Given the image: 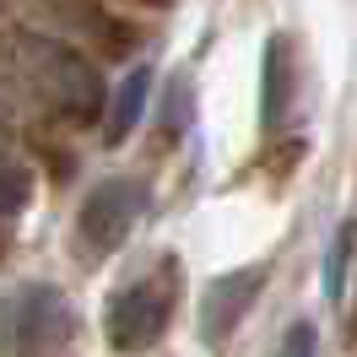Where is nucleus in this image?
I'll return each mask as SVG.
<instances>
[{"label": "nucleus", "mask_w": 357, "mask_h": 357, "mask_svg": "<svg viewBox=\"0 0 357 357\" xmlns=\"http://www.w3.org/2000/svg\"><path fill=\"white\" fill-rule=\"evenodd\" d=\"M76 335V314L54 287L33 282L0 314V352L6 357H60Z\"/></svg>", "instance_id": "obj_2"}, {"label": "nucleus", "mask_w": 357, "mask_h": 357, "mask_svg": "<svg viewBox=\"0 0 357 357\" xmlns=\"http://www.w3.org/2000/svg\"><path fill=\"white\" fill-rule=\"evenodd\" d=\"M190 109H195V87H190V76L178 70L174 82L162 87V114H157V125H162V135H168V141L190 130Z\"/></svg>", "instance_id": "obj_6"}, {"label": "nucleus", "mask_w": 357, "mask_h": 357, "mask_svg": "<svg viewBox=\"0 0 357 357\" xmlns=\"http://www.w3.org/2000/svg\"><path fill=\"white\" fill-rule=\"evenodd\" d=\"M314 347H319L314 325H309V319H298V325L282 335V352H276V357H314Z\"/></svg>", "instance_id": "obj_9"}, {"label": "nucleus", "mask_w": 357, "mask_h": 357, "mask_svg": "<svg viewBox=\"0 0 357 357\" xmlns=\"http://www.w3.org/2000/svg\"><path fill=\"white\" fill-rule=\"evenodd\" d=\"M146 211V184L141 178H103L82 201V217H76V233H82V249L87 255H114V249L130 238L135 217Z\"/></svg>", "instance_id": "obj_3"}, {"label": "nucleus", "mask_w": 357, "mask_h": 357, "mask_svg": "<svg viewBox=\"0 0 357 357\" xmlns=\"http://www.w3.org/2000/svg\"><path fill=\"white\" fill-rule=\"evenodd\" d=\"M260 282H266V271L249 266V271H227V276H217V282L206 287V298H201V335H206V347H222L227 335L238 331V319L249 314Z\"/></svg>", "instance_id": "obj_4"}, {"label": "nucleus", "mask_w": 357, "mask_h": 357, "mask_svg": "<svg viewBox=\"0 0 357 357\" xmlns=\"http://www.w3.org/2000/svg\"><path fill=\"white\" fill-rule=\"evenodd\" d=\"M178 303V260H162L157 276H141L130 287H119L109 298V347L114 352H146L157 335L168 331Z\"/></svg>", "instance_id": "obj_1"}, {"label": "nucleus", "mask_w": 357, "mask_h": 357, "mask_svg": "<svg viewBox=\"0 0 357 357\" xmlns=\"http://www.w3.org/2000/svg\"><path fill=\"white\" fill-rule=\"evenodd\" d=\"M287 103V38L266 44V125H276V114Z\"/></svg>", "instance_id": "obj_7"}, {"label": "nucleus", "mask_w": 357, "mask_h": 357, "mask_svg": "<svg viewBox=\"0 0 357 357\" xmlns=\"http://www.w3.org/2000/svg\"><path fill=\"white\" fill-rule=\"evenodd\" d=\"M347 249H352V233L341 227V233H335V244H331V255H325V292H331V298H341V271H347Z\"/></svg>", "instance_id": "obj_8"}, {"label": "nucleus", "mask_w": 357, "mask_h": 357, "mask_svg": "<svg viewBox=\"0 0 357 357\" xmlns=\"http://www.w3.org/2000/svg\"><path fill=\"white\" fill-rule=\"evenodd\" d=\"M146 98H152V70L135 66L130 76L114 87V109H109V119H103V141H109V146L135 130V119H141V109H146Z\"/></svg>", "instance_id": "obj_5"}]
</instances>
